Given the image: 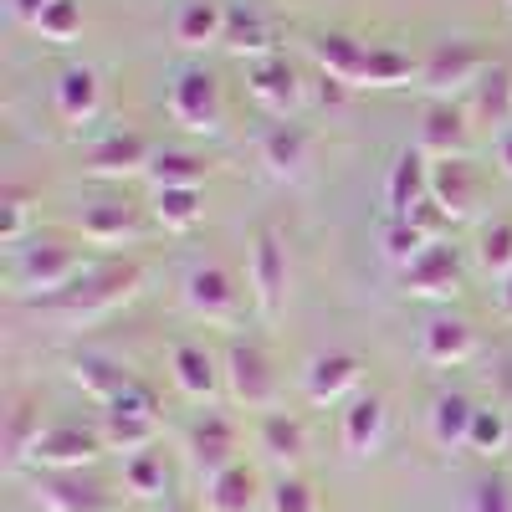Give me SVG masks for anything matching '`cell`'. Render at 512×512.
Segmentation results:
<instances>
[{
  "label": "cell",
  "mask_w": 512,
  "mask_h": 512,
  "mask_svg": "<svg viewBox=\"0 0 512 512\" xmlns=\"http://www.w3.org/2000/svg\"><path fill=\"white\" fill-rule=\"evenodd\" d=\"M144 282V267L139 262H103V267H88L62 297H52L47 308L67 313V318H98V313H113L118 303L139 292Z\"/></svg>",
  "instance_id": "1"
},
{
  "label": "cell",
  "mask_w": 512,
  "mask_h": 512,
  "mask_svg": "<svg viewBox=\"0 0 512 512\" xmlns=\"http://www.w3.org/2000/svg\"><path fill=\"white\" fill-rule=\"evenodd\" d=\"M82 272V256L62 241H31L16 251V262H11V287L36 297V303H52V297H62Z\"/></svg>",
  "instance_id": "2"
},
{
  "label": "cell",
  "mask_w": 512,
  "mask_h": 512,
  "mask_svg": "<svg viewBox=\"0 0 512 512\" xmlns=\"http://www.w3.org/2000/svg\"><path fill=\"white\" fill-rule=\"evenodd\" d=\"M154 436H159V400L149 384L134 379L113 405H103V446L134 456V451H149Z\"/></svg>",
  "instance_id": "3"
},
{
  "label": "cell",
  "mask_w": 512,
  "mask_h": 512,
  "mask_svg": "<svg viewBox=\"0 0 512 512\" xmlns=\"http://www.w3.org/2000/svg\"><path fill=\"white\" fill-rule=\"evenodd\" d=\"M169 113H175V123H185L190 134H200V139L226 134V98H221L216 72H205V67L175 72V82H169Z\"/></svg>",
  "instance_id": "4"
},
{
  "label": "cell",
  "mask_w": 512,
  "mask_h": 512,
  "mask_svg": "<svg viewBox=\"0 0 512 512\" xmlns=\"http://www.w3.org/2000/svg\"><path fill=\"white\" fill-rule=\"evenodd\" d=\"M482 77H487V52L477 47V41H466V36L436 41L431 57L420 62V88L436 93V103H451L456 93L477 88Z\"/></svg>",
  "instance_id": "5"
},
{
  "label": "cell",
  "mask_w": 512,
  "mask_h": 512,
  "mask_svg": "<svg viewBox=\"0 0 512 512\" xmlns=\"http://www.w3.org/2000/svg\"><path fill=\"white\" fill-rule=\"evenodd\" d=\"M226 395L246 410H272L277 405V369L267 359V349L256 338H231L226 344Z\"/></svg>",
  "instance_id": "6"
},
{
  "label": "cell",
  "mask_w": 512,
  "mask_h": 512,
  "mask_svg": "<svg viewBox=\"0 0 512 512\" xmlns=\"http://www.w3.org/2000/svg\"><path fill=\"white\" fill-rule=\"evenodd\" d=\"M287 241L277 226H262L251 236V256H246V282H251V303L267 323L287 308Z\"/></svg>",
  "instance_id": "7"
},
{
  "label": "cell",
  "mask_w": 512,
  "mask_h": 512,
  "mask_svg": "<svg viewBox=\"0 0 512 512\" xmlns=\"http://www.w3.org/2000/svg\"><path fill=\"white\" fill-rule=\"evenodd\" d=\"M103 431H82V425L72 420H57L41 431L36 451H31V466H41V472H88V466L103 456Z\"/></svg>",
  "instance_id": "8"
},
{
  "label": "cell",
  "mask_w": 512,
  "mask_h": 512,
  "mask_svg": "<svg viewBox=\"0 0 512 512\" xmlns=\"http://www.w3.org/2000/svg\"><path fill=\"white\" fill-rule=\"evenodd\" d=\"M185 308L200 323H236L241 313V292L231 282V272L221 262H195L185 272Z\"/></svg>",
  "instance_id": "9"
},
{
  "label": "cell",
  "mask_w": 512,
  "mask_h": 512,
  "mask_svg": "<svg viewBox=\"0 0 512 512\" xmlns=\"http://www.w3.org/2000/svg\"><path fill=\"white\" fill-rule=\"evenodd\" d=\"M169 374H175V390L195 405H210L221 395V384H226V369L221 359L210 354L205 344H195V338H180L175 349H169Z\"/></svg>",
  "instance_id": "10"
},
{
  "label": "cell",
  "mask_w": 512,
  "mask_h": 512,
  "mask_svg": "<svg viewBox=\"0 0 512 512\" xmlns=\"http://www.w3.org/2000/svg\"><path fill=\"white\" fill-rule=\"evenodd\" d=\"M431 200L446 210V221H466L472 210L482 205V175H477V164L472 159H436L431 164Z\"/></svg>",
  "instance_id": "11"
},
{
  "label": "cell",
  "mask_w": 512,
  "mask_h": 512,
  "mask_svg": "<svg viewBox=\"0 0 512 512\" xmlns=\"http://www.w3.org/2000/svg\"><path fill=\"white\" fill-rule=\"evenodd\" d=\"M36 502L47 512H118V497L82 472H47L36 482Z\"/></svg>",
  "instance_id": "12"
},
{
  "label": "cell",
  "mask_w": 512,
  "mask_h": 512,
  "mask_svg": "<svg viewBox=\"0 0 512 512\" xmlns=\"http://www.w3.org/2000/svg\"><path fill=\"white\" fill-rule=\"evenodd\" d=\"M364 379V359L354 349H328V354H313L308 369H303V395L313 405H338L354 384Z\"/></svg>",
  "instance_id": "13"
},
{
  "label": "cell",
  "mask_w": 512,
  "mask_h": 512,
  "mask_svg": "<svg viewBox=\"0 0 512 512\" xmlns=\"http://www.w3.org/2000/svg\"><path fill=\"white\" fill-rule=\"evenodd\" d=\"M246 93L287 123V113H297V103H303V82H297V67L287 57H267L246 67Z\"/></svg>",
  "instance_id": "14"
},
{
  "label": "cell",
  "mask_w": 512,
  "mask_h": 512,
  "mask_svg": "<svg viewBox=\"0 0 512 512\" xmlns=\"http://www.w3.org/2000/svg\"><path fill=\"white\" fill-rule=\"evenodd\" d=\"M308 52H313L318 77H333V82H344V88H364L369 47H364L359 36H349V31H323V36L308 41Z\"/></svg>",
  "instance_id": "15"
},
{
  "label": "cell",
  "mask_w": 512,
  "mask_h": 512,
  "mask_svg": "<svg viewBox=\"0 0 512 512\" xmlns=\"http://www.w3.org/2000/svg\"><path fill=\"white\" fill-rule=\"evenodd\" d=\"M384 200H390V221H410L415 210L431 200V164L420 149H400L384 180Z\"/></svg>",
  "instance_id": "16"
},
{
  "label": "cell",
  "mask_w": 512,
  "mask_h": 512,
  "mask_svg": "<svg viewBox=\"0 0 512 512\" xmlns=\"http://www.w3.org/2000/svg\"><path fill=\"white\" fill-rule=\"evenodd\" d=\"M256 154H262V164H267V175H277V180H297L303 169L313 164V134L303 123H272L262 139H256Z\"/></svg>",
  "instance_id": "17"
},
{
  "label": "cell",
  "mask_w": 512,
  "mask_h": 512,
  "mask_svg": "<svg viewBox=\"0 0 512 512\" xmlns=\"http://www.w3.org/2000/svg\"><path fill=\"white\" fill-rule=\"evenodd\" d=\"M400 287L410 297H456L461 292V256H456V246L436 241L425 256H415V262L400 272Z\"/></svg>",
  "instance_id": "18"
},
{
  "label": "cell",
  "mask_w": 512,
  "mask_h": 512,
  "mask_svg": "<svg viewBox=\"0 0 512 512\" xmlns=\"http://www.w3.org/2000/svg\"><path fill=\"white\" fill-rule=\"evenodd\" d=\"M190 461H195V472L205 482H216L226 466H236V425L226 415H200L190 425Z\"/></svg>",
  "instance_id": "19"
},
{
  "label": "cell",
  "mask_w": 512,
  "mask_h": 512,
  "mask_svg": "<svg viewBox=\"0 0 512 512\" xmlns=\"http://www.w3.org/2000/svg\"><path fill=\"white\" fill-rule=\"evenodd\" d=\"M472 349H477V333H472V323L466 318H431L420 328V359L425 364H436V369H456V364H466L472 359Z\"/></svg>",
  "instance_id": "20"
},
{
  "label": "cell",
  "mask_w": 512,
  "mask_h": 512,
  "mask_svg": "<svg viewBox=\"0 0 512 512\" xmlns=\"http://www.w3.org/2000/svg\"><path fill=\"white\" fill-rule=\"evenodd\" d=\"M52 103L67 123H93L103 108V77L93 67H62L52 82Z\"/></svg>",
  "instance_id": "21"
},
{
  "label": "cell",
  "mask_w": 512,
  "mask_h": 512,
  "mask_svg": "<svg viewBox=\"0 0 512 512\" xmlns=\"http://www.w3.org/2000/svg\"><path fill=\"white\" fill-rule=\"evenodd\" d=\"M154 149L139 134H108L93 154H88V175L93 180H128V175H149Z\"/></svg>",
  "instance_id": "22"
},
{
  "label": "cell",
  "mask_w": 512,
  "mask_h": 512,
  "mask_svg": "<svg viewBox=\"0 0 512 512\" xmlns=\"http://www.w3.org/2000/svg\"><path fill=\"white\" fill-rule=\"evenodd\" d=\"M425 159H461L466 154V113L456 103H431L420 118V144H415Z\"/></svg>",
  "instance_id": "23"
},
{
  "label": "cell",
  "mask_w": 512,
  "mask_h": 512,
  "mask_svg": "<svg viewBox=\"0 0 512 512\" xmlns=\"http://www.w3.org/2000/svg\"><path fill=\"white\" fill-rule=\"evenodd\" d=\"M82 236H88L93 246H123V241H139L144 221H139V205L128 200H98L77 216Z\"/></svg>",
  "instance_id": "24"
},
{
  "label": "cell",
  "mask_w": 512,
  "mask_h": 512,
  "mask_svg": "<svg viewBox=\"0 0 512 512\" xmlns=\"http://www.w3.org/2000/svg\"><path fill=\"white\" fill-rule=\"evenodd\" d=\"M175 41L185 52L226 47V6L221 0H180L175 11Z\"/></svg>",
  "instance_id": "25"
},
{
  "label": "cell",
  "mask_w": 512,
  "mask_h": 512,
  "mask_svg": "<svg viewBox=\"0 0 512 512\" xmlns=\"http://www.w3.org/2000/svg\"><path fill=\"white\" fill-rule=\"evenodd\" d=\"M226 47L246 62H267L277 57V26L272 16H262L256 6H231L226 11Z\"/></svg>",
  "instance_id": "26"
},
{
  "label": "cell",
  "mask_w": 512,
  "mask_h": 512,
  "mask_svg": "<svg viewBox=\"0 0 512 512\" xmlns=\"http://www.w3.org/2000/svg\"><path fill=\"white\" fill-rule=\"evenodd\" d=\"M472 420H477V405L472 395H461V390H441L431 400V441L441 451H461L466 436H472Z\"/></svg>",
  "instance_id": "27"
},
{
  "label": "cell",
  "mask_w": 512,
  "mask_h": 512,
  "mask_svg": "<svg viewBox=\"0 0 512 512\" xmlns=\"http://www.w3.org/2000/svg\"><path fill=\"white\" fill-rule=\"evenodd\" d=\"M256 446H262L277 466H297L308 456V431H303V420H297V415L267 410L262 425H256Z\"/></svg>",
  "instance_id": "28"
},
{
  "label": "cell",
  "mask_w": 512,
  "mask_h": 512,
  "mask_svg": "<svg viewBox=\"0 0 512 512\" xmlns=\"http://www.w3.org/2000/svg\"><path fill=\"white\" fill-rule=\"evenodd\" d=\"M256 502H262V477H256L246 461L226 466L216 482H205V507L210 512H256Z\"/></svg>",
  "instance_id": "29"
},
{
  "label": "cell",
  "mask_w": 512,
  "mask_h": 512,
  "mask_svg": "<svg viewBox=\"0 0 512 512\" xmlns=\"http://www.w3.org/2000/svg\"><path fill=\"white\" fill-rule=\"evenodd\" d=\"M72 384L88 400H98V405H113L128 384H134V374H128L118 359H103V354H82V359H72Z\"/></svg>",
  "instance_id": "30"
},
{
  "label": "cell",
  "mask_w": 512,
  "mask_h": 512,
  "mask_svg": "<svg viewBox=\"0 0 512 512\" xmlns=\"http://www.w3.org/2000/svg\"><path fill=\"white\" fill-rule=\"evenodd\" d=\"M384 441V400L379 395H359L344 410V451L349 456H369Z\"/></svg>",
  "instance_id": "31"
},
{
  "label": "cell",
  "mask_w": 512,
  "mask_h": 512,
  "mask_svg": "<svg viewBox=\"0 0 512 512\" xmlns=\"http://www.w3.org/2000/svg\"><path fill=\"white\" fill-rule=\"evenodd\" d=\"M205 175H210V164L185 154V149H159L149 159V185L154 190H200Z\"/></svg>",
  "instance_id": "32"
},
{
  "label": "cell",
  "mask_w": 512,
  "mask_h": 512,
  "mask_svg": "<svg viewBox=\"0 0 512 512\" xmlns=\"http://www.w3.org/2000/svg\"><path fill=\"white\" fill-rule=\"evenodd\" d=\"M41 431H47V425H41V410L31 400H16L6 410V466H11V472H21V466L31 461Z\"/></svg>",
  "instance_id": "33"
},
{
  "label": "cell",
  "mask_w": 512,
  "mask_h": 512,
  "mask_svg": "<svg viewBox=\"0 0 512 512\" xmlns=\"http://www.w3.org/2000/svg\"><path fill=\"white\" fill-rule=\"evenodd\" d=\"M472 108L482 123H497L502 134H507V123H512V72H487L477 88H472Z\"/></svg>",
  "instance_id": "34"
},
{
  "label": "cell",
  "mask_w": 512,
  "mask_h": 512,
  "mask_svg": "<svg viewBox=\"0 0 512 512\" xmlns=\"http://www.w3.org/2000/svg\"><path fill=\"white\" fill-rule=\"evenodd\" d=\"M466 451H477V456H502V451H512V415H507V410H492V405H477Z\"/></svg>",
  "instance_id": "35"
},
{
  "label": "cell",
  "mask_w": 512,
  "mask_h": 512,
  "mask_svg": "<svg viewBox=\"0 0 512 512\" xmlns=\"http://www.w3.org/2000/svg\"><path fill=\"white\" fill-rule=\"evenodd\" d=\"M123 487L134 492V497H164L169 492V472H164V456L159 451H134V456H123Z\"/></svg>",
  "instance_id": "36"
},
{
  "label": "cell",
  "mask_w": 512,
  "mask_h": 512,
  "mask_svg": "<svg viewBox=\"0 0 512 512\" xmlns=\"http://www.w3.org/2000/svg\"><path fill=\"white\" fill-rule=\"evenodd\" d=\"M154 216L164 231H190L205 216V195L200 190H154Z\"/></svg>",
  "instance_id": "37"
},
{
  "label": "cell",
  "mask_w": 512,
  "mask_h": 512,
  "mask_svg": "<svg viewBox=\"0 0 512 512\" xmlns=\"http://www.w3.org/2000/svg\"><path fill=\"white\" fill-rule=\"evenodd\" d=\"M31 31L41 41H52V47H72V41L82 36V6H77V0H52V6L36 16Z\"/></svg>",
  "instance_id": "38"
},
{
  "label": "cell",
  "mask_w": 512,
  "mask_h": 512,
  "mask_svg": "<svg viewBox=\"0 0 512 512\" xmlns=\"http://www.w3.org/2000/svg\"><path fill=\"white\" fill-rule=\"evenodd\" d=\"M26 231H31V190L11 180L6 190H0V241L21 251Z\"/></svg>",
  "instance_id": "39"
},
{
  "label": "cell",
  "mask_w": 512,
  "mask_h": 512,
  "mask_svg": "<svg viewBox=\"0 0 512 512\" xmlns=\"http://www.w3.org/2000/svg\"><path fill=\"white\" fill-rule=\"evenodd\" d=\"M379 246H384V256H390V262L405 272V267L415 262V256H425V251H431L436 241L425 236L415 221H390V226H384V236H379Z\"/></svg>",
  "instance_id": "40"
},
{
  "label": "cell",
  "mask_w": 512,
  "mask_h": 512,
  "mask_svg": "<svg viewBox=\"0 0 512 512\" xmlns=\"http://www.w3.org/2000/svg\"><path fill=\"white\" fill-rule=\"evenodd\" d=\"M477 262H482V272L497 277V282L512 277V221H492V226L482 231V241H477Z\"/></svg>",
  "instance_id": "41"
},
{
  "label": "cell",
  "mask_w": 512,
  "mask_h": 512,
  "mask_svg": "<svg viewBox=\"0 0 512 512\" xmlns=\"http://www.w3.org/2000/svg\"><path fill=\"white\" fill-rule=\"evenodd\" d=\"M400 82H410V57L395 47H369L364 88H400Z\"/></svg>",
  "instance_id": "42"
},
{
  "label": "cell",
  "mask_w": 512,
  "mask_h": 512,
  "mask_svg": "<svg viewBox=\"0 0 512 512\" xmlns=\"http://www.w3.org/2000/svg\"><path fill=\"white\" fill-rule=\"evenodd\" d=\"M466 512H512V482L507 477H477L466 487Z\"/></svg>",
  "instance_id": "43"
},
{
  "label": "cell",
  "mask_w": 512,
  "mask_h": 512,
  "mask_svg": "<svg viewBox=\"0 0 512 512\" xmlns=\"http://www.w3.org/2000/svg\"><path fill=\"white\" fill-rule=\"evenodd\" d=\"M267 512H318V492H313V482H303V477H282V482L267 492Z\"/></svg>",
  "instance_id": "44"
},
{
  "label": "cell",
  "mask_w": 512,
  "mask_h": 512,
  "mask_svg": "<svg viewBox=\"0 0 512 512\" xmlns=\"http://www.w3.org/2000/svg\"><path fill=\"white\" fill-rule=\"evenodd\" d=\"M47 6H52V0H11V16H16L21 26H36V16L47 11Z\"/></svg>",
  "instance_id": "45"
},
{
  "label": "cell",
  "mask_w": 512,
  "mask_h": 512,
  "mask_svg": "<svg viewBox=\"0 0 512 512\" xmlns=\"http://www.w3.org/2000/svg\"><path fill=\"white\" fill-rule=\"evenodd\" d=\"M497 169H502V175L512 180V128H507V134L497 139Z\"/></svg>",
  "instance_id": "46"
},
{
  "label": "cell",
  "mask_w": 512,
  "mask_h": 512,
  "mask_svg": "<svg viewBox=\"0 0 512 512\" xmlns=\"http://www.w3.org/2000/svg\"><path fill=\"white\" fill-rule=\"evenodd\" d=\"M497 308H502V313H507V318H512V277H507V282H502V287H497Z\"/></svg>",
  "instance_id": "47"
}]
</instances>
